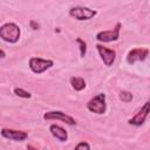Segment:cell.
Masks as SVG:
<instances>
[{"instance_id":"obj_1","label":"cell","mask_w":150,"mask_h":150,"mask_svg":"<svg viewBox=\"0 0 150 150\" xmlns=\"http://www.w3.org/2000/svg\"><path fill=\"white\" fill-rule=\"evenodd\" d=\"M20 27L14 22H6L0 27V38L8 43H16L20 39Z\"/></svg>"},{"instance_id":"obj_2","label":"cell","mask_w":150,"mask_h":150,"mask_svg":"<svg viewBox=\"0 0 150 150\" xmlns=\"http://www.w3.org/2000/svg\"><path fill=\"white\" fill-rule=\"evenodd\" d=\"M87 109L94 114L102 115L107 110V103H105V94L101 93L90 98L87 102Z\"/></svg>"},{"instance_id":"obj_3","label":"cell","mask_w":150,"mask_h":150,"mask_svg":"<svg viewBox=\"0 0 150 150\" xmlns=\"http://www.w3.org/2000/svg\"><path fill=\"white\" fill-rule=\"evenodd\" d=\"M97 14L96 11L89 8V7H83V6H75L69 9V15L79 21H84V20H90Z\"/></svg>"},{"instance_id":"obj_4","label":"cell","mask_w":150,"mask_h":150,"mask_svg":"<svg viewBox=\"0 0 150 150\" xmlns=\"http://www.w3.org/2000/svg\"><path fill=\"white\" fill-rule=\"evenodd\" d=\"M54 62L52 60L41 59V57H30L29 59V68L35 74H42L47 69L52 68Z\"/></svg>"},{"instance_id":"obj_5","label":"cell","mask_w":150,"mask_h":150,"mask_svg":"<svg viewBox=\"0 0 150 150\" xmlns=\"http://www.w3.org/2000/svg\"><path fill=\"white\" fill-rule=\"evenodd\" d=\"M121 22H117L112 29L102 30L96 34V40L100 42H112L120 39V30H121Z\"/></svg>"},{"instance_id":"obj_6","label":"cell","mask_w":150,"mask_h":150,"mask_svg":"<svg viewBox=\"0 0 150 150\" xmlns=\"http://www.w3.org/2000/svg\"><path fill=\"white\" fill-rule=\"evenodd\" d=\"M149 112H150V98L144 103V105H143L131 118L128 120V123H129L130 125L139 127V125H142V124L145 122V120H146Z\"/></svg>"},{"instance_id":"obj_7","label":"cell","mask_w":150,"mask_h":150,"mask_svg":"<svg viewBox=\"0 0 150 150\" xmlns=\"http://www.w3.org/2000/svg\"><path fill=\"white\" fill-rule=\"evenodd\" d=\"M96 48H97V52H98V54H100L103 63L107 67L112 66V63L115 62V59H116V52L114 49H109V48L104 47L101 43H97L96 45Z\"/></svg>"},{"instance_id":"obj_8","label":"cell","mask_w":150,"mask_h":150,"mask_svg":"<svg viewBox=\"0 0 150 150\" xmlns=\"http://www.w3.org/2000/svg\"><path fill=\"white\" fill-rule=\"evenodd\" d=\"M43 118L45 120H60L62 121L63 123L66 124H69V125H75L76 124V121L68 114L63 112V111H47L43 114Z\"/></svg>"},{"instance_id":"obj_9","label":"cell","mask_w":150,"mask_h":150,"mask_svg":"<svg viewBox=\"0 0 150 150\" xmlns=\"http://www.w3.org/2000/svg\"><path fill=\"white\" fill-rule=\"evenodd\" d=\"M1 136L4 138L11 139V141H16V142H22L28 137V134L22 130H15V129H8V128H2L1 129Z\"/></svg>"},{"instance_id":"obj_10","label":"cell","mask_w":150,"mask_h":150,"mask_svg":"<svg viewBox=\"0 0 150 150\" xmlns=\"http://www.w3.org/2000/svg\"><path fill=\"white\" fill-rule=\"evenodd\" d=\"M149 52L150 50L148 48H134V49H131L128 53V55H127V62L129 64H134L137 61H143L149 55Z\"/></svg>"},{"instance_id":"obj_11","label":"cell","mask_w":150,"mask_h":150,"mask_svg":"<svg viewBox=\"0 0 150 150\" xmlns=\"http://www.w3.org/2000/svg\"><path fill=\"white\" fill-rule=\"evenodd\" d=\"M49 131L50 134L56 138L59 139L60 142H66L68 139V132L60 125H56V124H52L49 127Z\"/></svg>"},{"instance_id":"obj_12","label":"cell","mask_w":150,"mask_h":150,"mask_svg":"<svg viewBox=\"0 0 150 150\" xmlns=\"http://www.w3.org/2000/svg\"><path fill=\"white\" fill-rule=\"evenodd\" d=\"M70 84H71V87L75 91H81L86 88V81L82 77H79V76L70 77Z\"/></svg>"},{"instance_id":"obj_13","label":"cell","mask_w":150,"mask_h":150,"mask_svg":"<svg viewBox=\"0 0 150 150\" xmlns=\"http://www.w3.org/2000/svg\"><path fill=\"white\" fill-rule=\"evenodd\" d=\"M118 97H120V100H121L122 102H125V103L131 102V101H132V98H134L132 94H131L130 91H127V90H122V91L120 93Z\"/></svg>"},{"instance_id":"obj_14","label":"cell","mask_w":150,"mask_h":150,"mask_svg":"<svg viewBox=\"0 0 150 150\" xmlns=\"http://www.w3.org/2000/svg\"><path fill=\"white\" fill-rule=\"evenodd\" d=\"M76 42H77L79 46H80V55H81V57H84L86 54H87V43H86L84 40H82L81 38H77V39H76Z\"/></svg>"},{"instance_id":"obj_15","label":"cell","mask_w":150,"mask_h":150,"mask_svg":"<svg viewBox=\"0 0 150 150\" xmlns=\"http://www.w3.org/2000/svg\"><path fill=\"white\" fill-rule=\"evenodd\" d=\"M14 94L19 97H22V98H30L32 97V94L23 90L22 88H14Z\"/></svg>"},{"instance_id":"obj_16","label":"cell","mask_w":150,"mask_h":150,"mask_svg":"<svg viewBox=\"0 0 150 150\" xmlns=\"http://www.w3.org/2000/svg\"><path fill=\"white\" fill-rule=\"evenodd\" d=\"M74 150H90V146H89V144H88L87 142H80V143L75 146Z\"/></svg>"},{"instance_id":"obj_17","label":"cell","mask_w":150,"mask_h":150,"mask_svg":"<svg viewBox=\"0 0 150 150\" xmlns=\"http://www.w3.org/2000/svg\"><path fill=\"white\" fill-rule=\"evenodd\" d=\"M29 25H30V27H32L34 30H36V29L40 28V25H39L38 22H35L34 20H30V21H29Z\"/></svg>"},{"instance_id":"obj_18","label":"cell","mask_w":150,"mask_h":150,"mask_svg":"<svg viewBox=\"0 0 150 150\" xmlns=\"http://www.w3.org/2000/svg\"><path fill=\"white\" fill-rule=\"evenodd\" d=\"M27 149H28V150H38L36 148H34V146H33V145H30V144H28V145H27Z\"/></svg>"},{"instance_id":"obj_19","label":"cell","mask_w":150,"mask_h":150,"mask_svg":"<svg viewBox=\"0 0 150 150\" xmlns=\"http://www.w3.org/2000/svg\"><path fill=\"white\" fill-rule=\"evenodd\" d=\"M0 54H1V59H5V56H6V55H5L4 49H1V50H0Z\"/></svg>"}]
</instances>
